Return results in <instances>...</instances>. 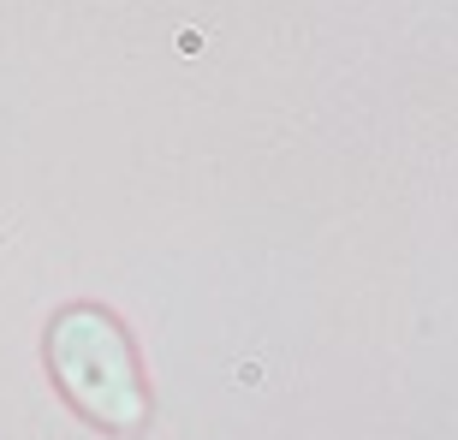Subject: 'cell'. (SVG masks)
<instances>
[{"label":"cell","instance_id":"cell-1","mask_svg":"<svg viewBox=\"0 0 458 440\" xmlns=\"http://www.w3.org/2000/svg\"><path fill=\"white\" fill-rule=\"evenodd\" d=\"M54 363L66 375L72 399L107 423H137V375L131 357H125V339L102 322V316H72L60 334H54Z\"/></svg>","mask_w":458,"mask_h":440}]
</instances>
